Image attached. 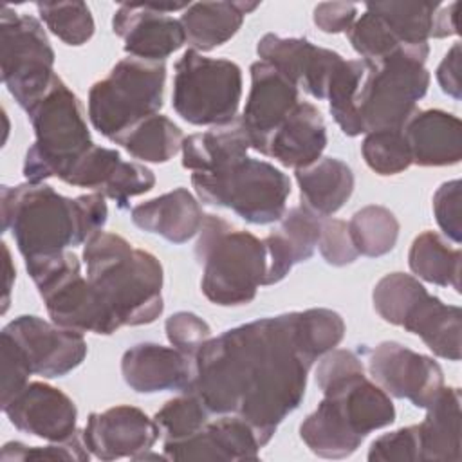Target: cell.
Here are the masks:
<instances>
[{"label":"cell","instance_id":"30","mask_svg":"<svg viewBox=\"0 0 462 462\" xmlns=\"http://www.w3.org/2000/svg\"><path fill=\"white\" fill-rule=\"evenodd\" d=\"M251 148L240 117L206 132L191 134L182 141V166L193 173H209L226 168L244 157Z\"/></svg>","mask_w":462,"mask_h":462},{"label":"cell","instance_id":"27","mask_svg":"<svg viewBox=\"0 0 462 462\" xmlns=\"http://www.w3.org/2000/svg\"><path fill=\"white\" fill-rule=\"evenodd\" d=\"M130 217L139 229L159 235L171 244H184L199 235L206 215L186 188H175L134 206Z\"/></svg>","mask_w":462,"mask_h":462},{"label":"cell","instance_id":"48","mask_svg":"<svg viewBox=\"0 0 462 462\" xmlns=\"http://www.w3.org/2000/svg\"><path fill=\"white\" fill-rule=\"evenodd\" d=\"M437 81L444 94L453 99L462 97V83H460V43H455L444 56V60L437 67Z\"/></svg>","mask_w":462,"mask_h":462},{"label":"cell","instance_id":"43","mask_svg":"<svg viewBox=\"0 0 462 462\" xmlns=\"http://www.w3.org/2000/svg\"><path fill=\"white\" fill-rule=\"evenodd\" d=\"M164 330L171 346L189 357H195L200 346L211 337V327L202 318L188 310L171 314L164 323Z\"/></svg>","mask_w":462,"mask_h":462},{"label":"cell","instance_id":"32","mask_svg":"<svg viewBox=\"0 0 462 462\" xmlns=\"http://www.w3.org/2000/svg\"><path fill=\"white\" fill-rule=\"evenodd\" d=\"M144 162H168L182 148V130L166 116H148L110 139Z\"/></svg>","mask_w":462,"mask_h":462},{"label":"cell","instance_id":"7","mask_svg":"<svg viewBox=\"0 0 462 462\" xmlns=\"http://www.w3.org/2000/svg\"><path fill=\"white\" fill-rule=\"evenodd\" d=\"M428 54V43L406 45L381 61L366 63L356 97L363 134L402 128L419 110L417 101L430 87V72L424 67Z\"/></svg>","mask_w":462,"mask_h":462},{"label":"cell","instance_id":"42","mask_svg":"<svg viewBox=\"0 0 462 462\" xmlns=\"http://www.w3.org/2000/svg\"><path fill=\"white\" fill-rule=\"evenodd\" d=\"M372 462H420L417 424L377 437L368 449Z\"/></svg>","mask_w":462,"mask_h":462},{"label":"cell","instance_id":"38","mask_svg":"<svg viewBox=\"0 0 462 462\" xmlns=\"http://www.w3.org/2000/svg\"><path fill=\"white\" fill-rule=\"evenodd\" d=\"M366 166L377 175H397L411 166V155L401 128L368 132L361 143Z\"/></svg>","mask_w":462,"mask_h":462},{"label":"cell","instance_id":"35","mask_svg":"<svg viewBox=\"0 0 462 462\" xmlns=\"http://www.w3.org/2000/svg\"><path fill=\"white\" fill-rule=\"evenodd\" d=\"M348 233L359 254L377 258L395 247L399 238V220L388 208L370 204L352 215Z\"/></svg>","mask_w":462,"mask_h":462},{"label":"cell","instance_id":"24","mask_svg":"<svg viewBox=\"0 0 462 462\" xmlns=\"http://www.w3.org/2000/svg\"><path fill=\"white\" fill-rule=\"evenodd\" d=\"M327 146V126L321 112L300 101L282 125L265 139L260 153L287 168H305L318 161Z\"/></svg>","mask_w":462,"mask_h":462},{"label":"cell","instance_id":"25","mask_svg":"<svg viewBox=\"0 0 462 462\" xmlns=\"http://www.w3.org/2000/svg\"><path fill=\"white\" fill-rule=\"evenodd\" d=\"M321 218L303 206L285 209L280 227L263 238L267 251V273L263 285L282 282L289 271L307 262L318 247Z\"/></svg>","mask_w":462,"mask_h":462},{"label":"cell","instance_id":"21","mask_svg":"<svg viewBox=\"0 0 462 462\" xmlns=\"http://www.w3.org/2000/svg\"><path fill=\"white\" fill-rule=\"evenodd\" d=\"M249 72L251 90L240 119L251 148L260 152L265 139L300 103V88L262 60L254 61Z\"/></svg>","mask_w":462,"mask_h":462},{"label":"cell","instance_id":"22","mask_svg":"<svg viewBox=\"0 0 462 462\" xmlns=\"http://www.w3.org/2000/svg\"><path fill=\"white\" fill-rule=\"evenodd\" d=\"M395 325L419 336L435 356L448 361L460 359L462 312L431 296L422 283L401 309Z\"/></svg>","mask_w":462,"mask_h":462},{"label":"cell","instance_id":"46","mask_svg":"<svg viewBox=\"0 0 462 462\" xmlns=\"http://www.w3.org/2000/svg\"><path fill=\"white\" fill-rule=\"evenodd\" d=\"M460 180H448L440 184L433 195V215L442 233L455 244L462 240L460 224Z\"/></svg>","mask_w":462,"mask_h":462},{"label":"cell","instance_id":"16","mask_svg":"<svg viewBox=\"0 0 462 462\" xmlns=\"http://www.w3.org/2000/svg\"><path fill=\"white\" fill-rule=\"evenodd\" d=\"M63 182L94 189L125 209L132 197L148 193L155 186V175L139 162L123 161L117 150L94 144L72 164Z\"/></svg>","mask_w":462,"mask_h":462},{"label":"cell","instance_id":"37","mask_svg":"<svg viewBox=\"0 0 462 462\" xmlns=\"http://www.w3.org/2000/svg\"><path fill=\"white\" fill-rule=\"evenodd\" d=\"M36 9L47 29L67 45L79 47L94 34V18L85 2H38Z\"/></svg>","mask_w":462,"mask_h":462},{"label":"cell","instance_id":"18","mask_svg":"<svg viewBox=\"0 0 462 462\" xmlns=\"http://www.w3.org/2000/svg\"><path fill=\"white\" fill-rule=\"evenodd\" d=\"M87 449L99 460L137 458L150 451L159 439V430L143 410L128 404L90 413L81 431Z\"/></svg>","mask_w":462,"mask_h":462},{"label":"cell","instance_id":"17","mask_svg":"<svg viewBox=\"0 0 462 462\" xmlns=\"http://www.w3.org/2000/svg\"><path fill=\"white\" fill-rule=\"evenodd\" d=\"M256 54L316 99H327L328 83L343 61L336 51L318 47L307 38H282L273 32L258 40Z\"/></svg>","mask_w":462,"mask_h":462},{"label":"cell","instance_id":"34","mask_svg":"<svg viewBox=\"0 0 462 462\" xmlns=\"http://www.w3.org/2000/svg\"><path fill=\"white\" fill-rule=\"evenodd\" d=\"M437 2H375L366 9L375 13L401 45H424L431 38Z\"/></svg>","mask_w":462,"mask_h":462},{"label":"cell","instance_id":"3","mask_svg":"<svg viewBox=\"0 0 462 462\" xmlns=\"http://www.w3.org/2000/svg\"><path fill=\"white\" fill-rule=\"evenodd\" d=\"M2 229L11 231L23 260L85 244L103 231L108 208L101 193L69 199L43 182L2 186Z\"/></svg>","mask_w":462,"mask_h":462},{"label":"cell","instance_id":"10","mask_svg":"<svg viewBox=\"0 0 462 462\" xmlns=\"http://www.w3.org/2000/svg\"><path fill=\"white\" fill-rule=\"evenodd\" d=\"M52 323L76 330L110 336L121 327L99 294L81 274V263L72 251L25 260Z\"/></svg>","mask_w":462,"mask_h":462},{"label":"cell","instance_id":"47","mask_svg":"<svg viewBox=\"0 0 462 462\" xmlns=\"http://www.w3.org/2000/svg\"><path fill=\"white\" fill-rule=\"evenodd\" d=\"M312 20L321 32H348L357 20V7L346 2H321L314 7Z\"/></svg>","mask_w":462,"mask_h":462},{"label":"cell","instance_id":"28","mask_svg":"<svg viewBox=\"0 0 462 462\" xmlns=\"http://www.w3.org/2000/svg\"><path fill=\"white\" fill-rule=\"evenodd\" d=\"M301 206L318 217L339 211L354 191L352 168L337 157H319L312 164L296 170Z\"/></svg>","mask_w":462,"mask_h":462},{"label":"cell","instance_id":"26","mask_svg":"<svg viewBox=\"0 0 462 462\" xmlns=\"http://www.w3.org/2000/svg\"><path fill=\"white\" fill-rule=\"evenodd\" d=\"M402 134L410 148L411 164L451 166L462 159V123L444 110H417Z\"/></svg>","mask_w":462,"mask_h":462},{"label":"cell","instance_id":"29","mask_svg":"<svg viewBox=\"0 0 462 462\" xmlns=\"http://www.w3.org/2000/svg\"><path fill=\"white\" fill-rule=\"evenodd\" d=\"M420 462L460 460V390L442 386L417 424Z\"/></svg>","mask_w":462,"mask_h":462},{"label":"cell","instance_id":"12","mask_svg":"<svg viewBox=\"0 0 462 462\" xmlns=\"http://www.w3.org/2000/svg\"><path fill=\"white\" fill-rule=\"evenodd\" d=\"M0 58L4 85L27 110L56 76L54 51L43 25L34 16L18 14L4 5L0 11Z\"/></svg>","mask_w":462,"mask_h":462},{"label":"cell","instance_id":"6","mask_svg":"<svg viewBox=\"0 0 462 462\" xmlns=\"http://www.w3.org/2000/svg\"><path fill=\"white\" fill-rule=\"evenodd\" d=\"M34 130V143L23 161L27 182L63 177L94 146L78 96L56 74L47 90L25 110Z\"/></svg>","mask_w":462,"mask_h":462},{"label":"cell","instance_id":"20","mask_svg":"<svg viewBox=\"0 0 462 462\" xmlns=\"http://www.w3.org/2000/svg\"><path fill=\"white\" fill-rule=\"evenodd\" d=\"M262 448L254 428L238 415L209 419L197 433L162 442L166 460H256Z\"/></svg>","mask_w":462,"mask_h":462},{"label":"cell","instance_id":"1","mask_svg":"<svg viewBox=\"0 0 462 462\" xmlns=\"http://www.w3.org/2000/svg\"><path fill=\"white\" fill-rule=\"evenodd\" d=\"M318 357L300 310L260 318L209 337L193 357L195 374L184 392L211 415L245 419L265 446L300 406Z\"/></svg>","mask_w":462,"mask_h":462},{"label":"cell","instance_id":"39","mask_svg":"<svg viewBox=\"0 0 462 462\" xmlns=\"http://www.w3.org/2000/svg\"><path fill=\"white\" fill-rule=\"evenodd\" d=\"M211 419L209 410L202 401L184 392L182 395L170 399L164 406L153 415V422L159 430V437L164 440H179L197 433Z\"/></svg>","mask_w":462,"mask_h":462},{"label":"cell","instance_id":"31","mask_svg":"<svg viewBox=\"0 0 462 462\" xmlns=\"http://www.w3.org/2000/svg\"><path fill=\"white\" fill-rule=\"evenodd\" d=\"M258 2H197L189 4L180 23L186 34V42L199 52L213 51L215 47L231 40L245 14L254 11Z\"/></svg>","mask_w":462,"mask_h":462},{"label":"cell","instance_id":"19","mask_svg":"<svg viewBox=\"0 0 462 462\" xmlns=\"http://www.w3.org/2000/svg\"><path fill=\"white\" fill-rule=\"evenodd\" d=\"M2 410L18 431L49 442H65L79 433L74 401L61 390L40 381L27 383Z\"/></svg>","mask_w":462,"mask_h":462},{"label":"cell","instance_id":"11","mask_svg":"<svg viewBox=\"0 0 462 462\" xmlns=\"http://www.w3.org/2000/svg\"><path fill=\"white\" fill-rule=\"evenodd\" d=\"M242 97V70L226 58L188 49L175 63L171 106L189 125L218 126L233 121Z\"/></svg>","mask_w":462,"mask_h":462},{"label":"cell","instance_id":"14","mask_svg":"<svg viewBox=\"0 0 462 462\" xmlns=\"http://www.w3.org/2000/svg\"><path fill=\"white\" fill-rule=\"evenodd\" d=\"M368 372L375 383L397 399L426 408L444 386L440 365L397 341H383L368 350Z\"/></svg>","mask_w":462,"mask_h":462},{"label":"cell","instance_id":"15","mask_svg":"<svg viewBox=\"0 0 462 462\" xmlns=\"http://www.w3.org/2000/svg\"><path fill=\"white\" fill-rule=\"evenodd\" d=\"M2 332L18 345L31 372L45 379L67 375L87 356V341L81 332L63 328L38 316H18Z\"/></svg>","mask_w":462,"mask_h":462},{"label":"cell","instance_id":"5","mask_svg":"<svg viewBox=\"0 0 462 462\" xmlns=\"http://www.w3.org/2000/svg\"><path fill=\"white\" fill-rule=\"evenodd\" d=\"M195 256L202 267L200 289L215 305H247L254 300L258 287L263 285L267 273L263 240L233 227L222 217H204Z\"/></svg>","mask_w":462,"mask_h":462},{"label":"cell","instance_id":"36","mask_svg":"<svg viewBox=\"0 0 462 462\" xmlns=\"http://www.w3.org/2000/svg\"><path fill=\"white\" fill-rule=\"evenodd\" d=\"M365 72L366 63L363 60L343 58L327 88L330 114L337 126L341 128V132L350 137L363 134V126L356 108V97L365 78Z\"/></svg>","mask_w":462,"mask_h":462},{"label":"cell","instance_id":"4","mask_svg":"<svg viewBox=\"0 0 462 462\" xmlns=\"http://www.w3.org/2000/svg\"><path fill=\"white\" fill-rule=\"evenodd\" d=\"M87 280L119 327L153 323L164 309L162 265L121 235L97 231L83 247Z\"/></svg>","mask_w":462,"mask_h":462},{"label":"cell","instance_id":"13","mask_svg":"<svg viewBox=\"0 0 462 462\" xmlns=\"http://www.w3.org/2000/svg\"><path fill=\"white\" fill-rule=\"evenodd\" d=\"M189 4H157L132 2L121 4L112 18V31L132 58L148 61H164L170 54L186 43L180 20L168 13L186 9Z\"/></svg>","mask_w":462,"mask_h":462},{"label":"cell","instance_id":"41","mask_svg":"<svg viewBox=\"0 0 462 462\" xmlns=\"http://www.w3.org/2000/svg\"><path fill=\"white\" fill-rule=\"evenodd\" d=\"M90 458V451L87 449L81 431L65 442H52L49 446H25L18 440L7 442L2 448L0 460L4 462H31V460H76L85 462Z\"/></svg>","mask_w":462,"mask_h":462},{"label":"cell","instance_id":"23","mask_svg":"<svg viewBox=\"0 0 462 462\" xmlns=\"http://www.w3.org/2000/svg\"><path fill=\"white\" fill-rule=\"evenodd\" d=\"M125 383L137 393L186 390L193 379V357L175 346L139 343L121 357Z\"/></svg>","mask_w":462,"mask_h":462},{"label":"cell","instance_id":"50","mask_svg":"<svg viewBox=\"0 0 462 462\" xmlns=\"http://www.w3.org/2000/svg\"><path fill=\"white\" fill-rule=\"evenodd\" d=\"M2 251H4V271H5V283H4V300H2V314L7 310L9 301H11V289H13V282H14V267L11 262V253L7 249L5 244H2Z\"/></svg>","mask_w":462,"mask_h":462},{"label":"cell","instance_id":"8","mask_svg":"<svg viewBox=\"0 0 462 462\" xmlns=\"http://www.w3.org/2000/svg\"><path fill=\"white\" fill-rule=\"evenodd\" d=\"M197 197L209 206L227 208L249 224L278 222L291 195L289 177L271 162L244 157L209 173H191Z\"/></svg>","mask_w":462,"mask_h":462},{"label":"cell","instance_id":"2","mask_svg":"<svg viewBox=\"0 0 462 462\" xmlns=\"http://www.w3.org/2000/svg\"><path fill=\"white\" fill-rule=\"evenodd\" d=\"M316 384L323 399L301 422L300 437L318 457L346 458L368 433L395 420L390 395L365 375L350 350L327 352L316 368Z\"/></svg>","mask_w":462,"mask_h":462},{"label":"cell","instance_id":"33","mask_svg":"<svg viewBox=\"0 0 462 462\" xmlns=\"http://www.w3.org/2000/svg\"><path fill=\"white\" fill-rule=\"evenodd\" d=\"M460 249L449 247L435 231H424L411 242L408 265L411 273L430 283L460 292Z\"/></svg>","mask_w":462,"mask_h":462},{"label":"cell","instance_id":"40","mask_svg":"<svg viewBox=\"0 0 462 462\" xmlns=\"http://www.w3.org/2000/svg\"><path fill=\"white\" fill-rule=\"evenodd\" d=\"M348 42L365 63H375L395 52L401 45L386 23L372 11H365L348 29Z\"/></svg>","mask_w":462,"mask_h":462},{"label":"cell","instance_id":"49","mask_svg":"<svg viewBox=\"0 0 462 462\" xmlns=\"http://www.w3.org/2000/svg\"><path fill=\"white\" fill-rule=\"evenodd\" d=\"M457 4L451 2L449 5H440L435 13L433 20V32L431 38H446L457 34V16H455Z\"/></svg>","mask_w":462,"mask_h":462},{"label":"cell","instance_id":"9","mask_svg":"<svg viewBox=\"0 0 462 462\" xmlns=\"http://www.w3.org/2000/svg\"><path fill=\"white\" fill-rule=\"evenodd\" d=\"M166 81L164 61L123 58L105 79L88 90V119L101 135L112 139L134 123L159 114Z\"/></svg>","mask_w":462,"mask_h":462},{"label":"cell","instance_id":"45","mask_svg":"<svg viewBox=\"0 0 462 462\" xmlns=\"http://www.w3.org/2000/svg\"><path fill=\"white\" fill-rule=\"evenodd\" d=\"M0 356H2V406L20 393L27 383L31 366L18 348V345L4 332H0Z\"/></svg>","mask_w":462,"mask_h":462},{"label":"cell","instance_id":"44","mask_svg":"<svg viewBox=\"0 0 462 462\" xmlns=\"http://www.w3.org/2000/svg\"><path fill=\"white\" fill-rule=\"evenodd\" d=\"M318 247L325 262L336 267L348 265L356 262L359 256V253L352 244L348 224L339 218H327V217L321 218Z\"/></svg>","mask_w":462,"mask_h":462}]
</instances>
